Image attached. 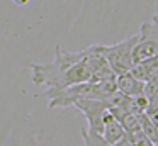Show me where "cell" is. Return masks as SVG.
Masks as SVG:
<instances>
[{"label":"cell","instance_id":"3","mask_svg":"<svg viewBox=\"0 0 158 146\" xmlns=\"http://www.w3.org/2000/svg\"><path fill=\"white\" fill-rule=\"evenodd\" d=\"M138 39H139V34H134V36L121 41V43L110 44V46L97 44L99 51L106 56L107 63L110 65V68L116 73V77L126 73V71H129L133 68V65H134L133 51H134V46H136Z\"/></svg>","mask_w":158,"mask_h":146},{"label":"cell","instance_id":"2","mask_svg":"<svg viewBox=\"0 0 158 146\" xmlns=\"http://www.w3.org/2000/svg\"><path fill=\"white\" fill-rule=\"evenodd\" d=\"M117 92L116 78L112 80H100V81H83V83L72 85L63 90H53L48 88L44 92V97L49 98V107H68L75 102L83 100V98H99L106 100L110 95Z\"/></svg>","mask_w":158,"mask_h":146},{"label":"cell","instance_id":"8","mask_svg":"<svg viewBox=\"0 0 158 146\" xmlns=\"http://www.w3.org/2000/svg\"><path fill=\"white\" fill-rule=\"evenodd\" d=\"M80 134H82V138H83V146H116V144H109V143L104 139L102 134L94 132L87 127H83L82 131H80Z\"/></svg>","mask_w":158,"mask_h":146},{"label":"cell","instance_id":"9","mask_svg":"<svg viewBox=\"0 0 158 146\" xmlns=\"http://www.w3.org/2000/svg\"><path fill=\"white\" fill-rule=\"evenodd\" d=\"M14 3H17V5H26V3L29 2V0H12Z\"/></svg>","mask_w":158,"mask_h":146},{"label":"cell","instance_id":"7","mask_svg":"<svg viewBox=\"0 0 158 146\" xmlns=\"http://www.w3.org/2000/svg\"><path fill=\"white\" fill-rule=\"evenodd\" d=\"M102 136L109 144H117L121 139L126 136V131H124L123 124L119 122V119L112 114L110 111L106 112L104 115V131H102Z\"/></svg>","mask_w":158,"mask_h":146},{"label":"cell","instance_id":"4","mask_svg":"<svg viewBox=\"0 0 158 146\" xmlns=\"http://www.w3.org/2000/svg\"><path fill=\"white\" fill-rule=\"evenodd\" d=\"M155 54H158V5L151 20L141 26L139 39L133 51V60L134 63H138V61L151 58Z\"/></svg>","mask_w":158,"mask_h":146},{"label":"cell","instance_id":"5","mask_svg":"<svg viewBox=\"0 0 158 146\" xmlns=\"http://www.w3.org/2000/svg\"><path fill=\"white\" fill-rule=\"evenodd\" d=\"M73 105H75L80 112H83L87 122H89V127L87 129L102 134L104 115H106V112L109 111V107H110L109 100H107V98L106 100H99V98H83V100L75 102Z\"/></svg>","mask_w":158,"mask_h":146},{"label":"cell","instance_id":"6","mask_svg":"<svg viewBox=\"0 0 158 146\" xmlns=\"http://www.w3.org/2000/svg\"><path fill=\"white\" fill-rule=\"evenodd\" d=\"M116 85L121 94L127 97H136V95H144V81L138 80L131 71H126L123 75L116 77Z\"/></svg>","mask_w":158,"mask_h":146},{"label":"cell","instance_id":"1","mask_svg":"<svg viewBox=\"0 0 158 146\" xmlns=\"http://www.w3.org/2000/svg\"><path fill=\"white\" fill-rule=\"evenodd\" d=\"M31 70L36 85H44L53 90H63L92 80V71L83 60V49L70 53L63 51L61 46H56L51 63H31Z\"/></svg>","mask_w":158,"mask_h":146}]
</instances>
